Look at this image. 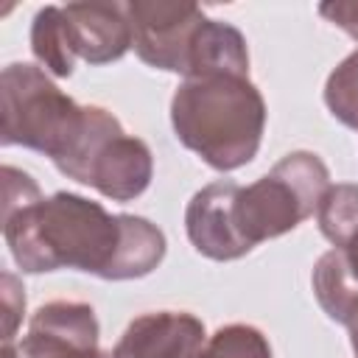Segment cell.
Returning a JSON list of instances; mask_svg holds the SVG:
<instances>
[{
	"instance_id": "cell-1",
	"label": "cell",
	"mask_w": 358,
	"mask_h": 358,
	"mask_svg": "<svg viewBox=\"0 0 358 358\" xmlns=\"http://www.w3.org/2000/svg\"><path fill=\"white\" fill-rule=\"evenodd\" d=\"M3 238L25 274L76 268L101 280H137L165 257V232L143 215H112L101 201L59 190L42 196L20 168L3 165Z\"/></svg>"
},
{
	"instance_id": "cell-2",
	"label": "cell",
	"mask_w": 358,
	"mask_h": 358,
	"mask_svg": "<svg viewBox=\"0 0 358 358\" xmlns=\"http://www.w3.org/2000/svg\"><path fill=\"white\" fill-rule=\"evenodd\" d=\"M171 123L185 148L213 171L229 173L257 157L266 131V101L249 76L185 78L171 98Z\"/></svg>"
},
{
	"instance_id": "cell-3",
	"label": "cell",
	"mask_w": 358,
	"mask_h": 358,
	"mask_svg": "<svg viewBox=\"0 0 358 358\" xmlns=\"http://www.w3.org/2000/svg\"><path fill=\"white\" fill-rule=\"evenodd\" d=\"M330 187V171L313 151L285 154L266 176L241 187L235 215L241 235L257 246L296 229L319 210Z\"/></svg>"
},
{
	"instance_id": "cell-4",
	"label": "cell",
	"mask_w": 358,
	"mask_h": 358,
	"mask_svg": "<svg viewBox=\"0 0 358 358\" xmlns=\"http://www.w3.org/2000/svg\"><path fill=\"white\" fill-rule=\"evenodd\" d=\"M0 112H3V145H22L50 157V162L67 148L76 134L84 106L62 92L48 70L14 62L0 76Z\"/></svg>"
},
{
	"instance_id": "cell-5",
	"label": "cell",
	"mask_w": 358,
	"mask_h": 358,
	"mask_svg": "<svg viewBox=\"0 0 358 358\" xmlns=\"http://www.w3.org/2000/svg\"><path fill=\"white\" fill-rule=\"evenodd\" d=\"M134 53L143 64L165 73H190L196 39L210 20L196 3H165V0H131L126 3Z\"/></svg>"
},
{
	"instance_id": "cell-6",
	"label": "cell",
	"mask_w": 358,
	"mask_h": 358,
	"mask_svg": "<svg viewBox=\"0 0 358 358\" xmlns=\"http://www.w3.org/2000/svg\"><path fill=\"white\" fill-rule=\"evenodd\" d=\"M98 319L92 305L53 299L36 308L20 341V358H92L98 352Z\"/></svg>"
},
{
	"instance_id": "cell-7",
	"label": "cell",
	"mask_w": 358,
	"mask_h": 358,
	"mask_svg": "<svg viewBox=\"0 0 358 358\" xmlns=\"http://www.w3.org/2000/svg\"><path fill=\"white\" fill-rule=\"evenodd\" d=\"M241 185L232 179H218L187 201L185 210V229L193 243V249L210 260L227 263L249 255L255 246L241 235L235 201H238Z\"/></svg>"
},
{
	"instance_id": "cell-8",
	"label": "cell",
	"mask_w": 358,
	"mask_h": 358,
	"mask_svg": "<svg viewBox=\"0 0 358 358\" xmlns=\"http://www.w3.org/2000/svg\"><path fill=\"white\" fill-rule=\"evenodd\" d=\"M204 341V322L199 316L185 310H154L129 322L112 358H193Z\"/></svg>"
},
{
	"instance_id": "cell-9",
	"label": "cell",
	"mask_w": 358,
	"mask_h": 358,
	"mask_svg": "<svg viewBox=\"0 0 358 358\" xmlns=\"http://www.w3.org/2000/svg\"><path fill=\"white\" fill-rule=\"evenodd\" d=\"M64 17L73 53L87 64H112L134 48L126 3H67Z\"/></svg>"
},
{
	"instance_id": "cell-10",
	"label": "cell",
	"mask_w": 358,
	"mask_h": 358,
	"mask_svg": "<svg viewBox=\"0 0 358 358\" xmlns=\"http://www.w3.org/2000/svg\"><path fill=\"white\" fill-rule=\"evenodd\" d=\"M154 176V157L145 140L134 134H115L92 159L84 179L87 187H95L112 201H134L143 196Z\"/></svg>"
},
{
	"instance_id": "cell-11",
	"label": "cell",
	"mask_w": 358,
	"mask_h": 358,
	"mask_svg": "<svg viewBox=\"0 0 358 358\" xmlns=\"http://www.w3.org/2000/svg\"><path fill=\"white\" fill-rule=\"evenodd\" d=\"M313 294L327 319L338 324H350L358 310V268L352 266L344 249L324 252L313 266Z\"/></svg>"
},
{
	"instance_id": "cell-12",
	"label": "cell",
	"mask_w": 358,
	"mask_h": 358,
	"mask_svg": "<svg viewBox=\"0 0 358 358\" xmlns=\"http://www.w3.org/2000/svg\"><path fill=\"white\" fill-rule=\"evenodd\" d=\"M215 73H232V76H249V50L243 34L221 20H207L196 48L190 73L185 78H201Z\"/></svg>"
},
{
	"instance_id": "cell-13",
	"label": "cell",
	"mask_w": 358,
	"mask_h": 358,
	"mask_svg": "<svg viewBox=\"0 0 358 358\" xmlns=\"http://www.w3.org/2000/svg\"><path fill=\"white\" fill-rule=\"evenodd\" d=\"M123 126L120 120L103 109V106H84V115H81V123L76 129V134L70 137L67 148L53 159V165L59 168V173H64L67 179L84 185L87 173H90V165L92 159L98 157V151L115 137L120 134Z\"/></svg>"
},
{
	"instance_id": "cell-14",
	"label": "cell",
	"mask_w": 358,
	"mask_h": 358,
	"mask_svg": "<svg viewBox=\"0 0 358 358\" xmlns=\"http://www.w3.org/2000/svg\"><path fill=\"white\" fill-rule=\"evenodd\" d=\"M31 50L36 62L56 78H70L76 67V53L67 31L64 6H45L31 22Z\"/></svg>"
},
{
	"instance_id": "cell-15",
	"label": "cell",
	"mask_w": 358,
	"mask_h": 358,
	"mask_svg": "<svg viewBox=\"0 0 358 358\" xmlns=\"http://www.w3.org/2000/svg\"><path fill=\"white\" fill-rule=\"evenodd\" d=\"M316 221H319V232L336 249H344L358 232V185L350 182L330 185L319 201Z\"/></svg>"
},
{
	"instance_id": "cell-16",
	"label": "cell",
	"mask_w": 358,
	"mask_h": 358,
	"mask_svg": "<svg viewBox=\"0 0 358 358\" xmlns=\"http://www.w3.org/2000/svg\"><path fill=\"white\" fill-rule=\"evenodd\" d=\"M193 358H271L268 338L252 324L218 327Z\"/></svg>"
},
{
	"instance_id": "cell-17",
	"label": "cell",
	"mask_w": 358,
	"mask_h": 358,
	"mask_svg": "<svg viewBox=\"0 0 358 358\" xmlns=\"http://www.w3.org/2000/svg\"><path fill=\"white\" fill-rule=\"evenodd\" d=\"M324 103L338 123L358 131V48L344 56L327 76Z\"/></svg>"
},
{
	"instance_id": "cell-18",
	"label": "cell",
	"mask_w": 358,
	"mask_h": 358,
	"mask_svg": "<svg viewBox=\"0 0 358 358\" xmlns=\"http://www.w3.org/2000/svg\"><path fill=\"white\" fill-rule=\"evenodd\" d=\"M3 310H6V333H3V341H14V330L22 319V310H25V294L17 282L14 274H3Z\"/></svg>"
},
{
	"instance_id": "cell-19",
	"label": "cell",
	"mask_w": 358,
	"mask_h": 358,
	"mask_svg": "<svg viewBox=\"0 0 358 358\" xmlns=\"http://www.w3.org/2000/svg\"><path fill=\"white\" fill-rule=\"evenodd\" d=\"M319 14L347 36L358 39V0H327L319 6Z\"/></svg>"
},
{
	"instance_id": "cell-20",
	"label": "cell",
	"mask_w": 358,
	"mask_h": 358,
	"mask_svg": "<svg viewBox=\"0 0 358 358\" xmlns=\"http://www.w3.org/2000/svg\"><path fill=\"white\" fill-rule=\"evenodd\" d=\"M347 330H350V344H352V352H355V358H358V310L352 313V319H350Z\"/></svg>"
},
{
	"instance_id": "cell-21",
	"label": "cell",
	"mask_w": 358,
	"mask_h": 358,
	"mask_svg": "<svg viewBox=\"0 0 358 358\" xmlns=\"http://www.w3.org/2000/svg\"><path fill=\"white\" fill-rule=\"evenodd\" d=\"M344 252L350 255V260H352V266L358 268V232H355V238H352V241H350V243L344 246Z\"/></svg>"
},
{
	"instance_id": "cell-22",
	"label": "cell",
	"mask_w": 358,
	"mask_h": 358,
	"mask_svg": "<svg viewBox=\"0 0 358 358\" xmlns=\"http://www.w3.org/2000/svg\"><path fill=\"white\" fill-rule=\"evenodd\" d=\"M0 358H20V350L11 344V341H3V350H0Z\"/></svg>"
},
{
	"instance_id": "cell-23",
	"label": "cell",
	"mask_w": 358,
	"mask_h": 358,
	"mask_svg": "<svg viewBox=\"0 0 358 358\" xmlns=\"http://www.w3.org/2000/svg\"><path fill=\"white\" fill-rule=\"evenodd\" d=\"M92 358H112V352H101V350H98V352H95Z\"/></svg>"
}]
</instances>
